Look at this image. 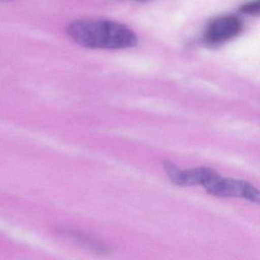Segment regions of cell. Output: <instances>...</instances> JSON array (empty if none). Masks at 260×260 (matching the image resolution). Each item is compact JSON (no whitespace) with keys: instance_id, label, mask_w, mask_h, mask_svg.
Returning <instances> with one entry per match:
<instances>
[{"instance_id":"1","label":"cell","mask_w":260,"mask_h":260,"mask_svg":"<svg viewBox=\"0 0 260 260\" xmlns=\"http://www.w3.org/2000/svg\"><path fill=\"white\" fill-rule=\"evenodd\" d=\"M68 33L74 42L86 48L124 49L138 43L133 31L112 21H75L70 24Z\"/></svg>"},{"instance_id":"2","label":"cell","mask_w":260,"mask_h":260,"mask_svg":"<svg viewBox=\"0 0 260 260\" xmlns=\"http://www.w3.org/2000/svg\"><path fill=\"white\" fill-rule=\"evenodd\" d=\"M203 187L213 196L243 198L254 203H259V191L246 181L229 178L223 179L219 176L205 184Z\"/></svg>"},{"instance_id":"3","label":"cell","mask_w":260,"mask_h":260,"mask_svg":"<svg viewBox=\"0 0 260 260\" xmlns=\"http://www.w3.org/2000/svg\"><path fill=\"white\" fill-rule=\"evenodd\" d=\"M242 23L233 16H220L211 22L205 32V40L210 45L223 43L236 37L241 31Z\"/></svg>"},{"instance_id":"4","label":"cell","mask_w":260,"mask_h":260,"mask_svg":"<svg viewBox=\"0 0 260 260\" xmlns=\"http://www.w3.org/2000/svg\"><path fill=\"white\" fill-rule=\"evenodd\" d=\"M220 176L215 170L208 167H197L190 170H182L179 185H202V186Z\"/></svg>"},{"instance_id":"5","label":"cell","mask_w":260,"mask_h":260,"mask_svg":"<svg viewBox=\"0 0 260 260\" xmlns=\"http://www.w3.org/2000/svg\"><path fill=\"white\" fill-rule=\"evenodd\" d=\"M61 234H65V235L69 236L71 238L74 239L77 241L80 242L82 244L93 250L99 252H108V248L105 246L103 243H100L97 240H93L91 237L88 236L84 235L82 233L77 232V231H74V230L68 229H59L57 230Z\"/></svg>"},{"instance_id":"6","label":"cell","mask_w":260,"mask_h":260,"mask_svg":"<svg viewBox=\"0 0 260 260\" xmlns=\"http://www.w3.org/2000/svg\"><path fill=\"white\" fill-rule=\"evenodd\" d=\"M162 164H164V169L172 182L176 185H179L181 173H182L181 169H179L176 164H173L171 161H164Z\"/></svg>"},{"instance_id":"7","label":"cell","mask_w":260,"mask_h":260,"mask_svg":"<svg viewBox=\"0 0 260 260\" xmlns=\"http://www.w3.org/2000/svg\"><path fill=\"white\" fill-rule=\"evenodd\" d=\"M260 4L259 0H253L252 2L244 4L240 7V12L244 14L255 15L259 14Z\"/></svg>"},{"instance_id":"8","label":"cell","mask_w":260,"mask_h":260,"mask_svg":"<svg viewBox=\"0 0 260 260\" xmlns=\"http://www.w3.org/2000/svg\"><path fill=\"white\" fill-rule=\"evenodd\" d=\"M12 1H13V0H0V2H5V3L12 2Z\"/></svg>"},{"instance_id":"9","label":"cell","mask_w":260,"mask_h":260,"mask_svg":"<svg viewBox=\"0 0 260 260\" xmlns=\"http://www.w3.org/2000/svg\"><path fill=\"white\" fill-rule=\"evenodd\" d=\"M135 1H138V2H145V1H150V0H135Z\"/></svg>"}]
</instances>
